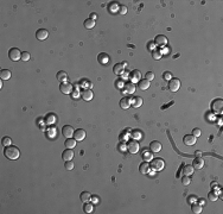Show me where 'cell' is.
<instances>
[{"label":"cell","instance_id":"obj_1","mask_svg":"<svg viewBox=\"0 0 223 214\" xmlns=\"http://www.w3.org/2000/svg\"><path fill=\"white\" fill-rule=\"evenodd\" d=\"M4 155L10 158V160H17L20 156V151L17 146L14 145H10V146H5V151H4Z\"/></svg>","mask_w":223,"mask_h":214},{"label":"cell","instance_id":"obj_2","mask_svg":"<svg viewBox=\"0 0 223 214\" xmlns=\"http://www.w3.org/2000/svg\"><path fill=\"white\" fill-rule=\"evenodd\" d=\"M9 57L12 61H19V60H21V52L18 48H12L9 51Z\"/></svg>","mask_w":223,"mask_h":214},{"label":"cell","instance_id":"obj_3","mask_svg":"<svg viewBox=\"0 0 223 214\" xmlns=\"http://www.w3.org/2000/svg\"><path fill=\"white\" fill-rule=\"evenodd\" d=\"M211 107H212V111L215 113H222V111H223V100L222 99L214 100Z\"/></svg>","mask_w":223,"mask_h":214},{"label":"cell","instance_id":"obj_4","mask_svg":"<svg viewBox=\"0 0 223 214\" xmlns=\"http://www.w3.org/2000/svg\"><path fill=\"white\" fill-rule=\"evenodd\" d=\"M164 165H165V163H164L163 160H160V158H156V160H153L152 163H151V168H152L153 170H156V171H159V170H162L164 168Z\"/></svg>","mask_w":223,"mask_h":214},{"label":"cell","instance_id":"obj_5","mask_svg":"<svg viewBox=\"0 0 223 214\" xmlns=\"http://www.w3.org/2000/svg\"><path fill=\"white\" fill-rule=\"evenodd\" d=\"M74 127L73 126H70V125H65V126H63L62 127V134L64 136L65 138H71L74 136Z\"/></svg>","mask_w":223,"mask_h":214},{"label":"cell","instance_id":"obj_6","mask_svg":"<svg viewBox=\"0 0 223 214\" xmlns=\"http://www.w3.org/2000/svg\"><path fill=\"white\" fill-rule=\"evenodd\" d=\"M169 88L171 92H177L180 88V81L178 78H171L169 81Z\"/></svg>","mask_w":223,"mask_h":214},{"label":"cell","instance_id":"obj_7","mask_svg":"<svg viewBox=\"0 0 223 214\" xmlns=\"http://www.w3.org/2000/svg\"><path fill=\"white\" fill-rule=\"evenodd\" d=\"M127 149H128V151L131 154H137L139 151V144L137 140H131L128 142V144H127Z\"/></svg>","mask_w":223,"mask_h":214},{"label":"cell","instance_id":"obj_8","mask_svg":"<svg viewBox=\"0 0 223 214\" xmlns=\"http://www.w3.org/2000/svg\"><path fill=\"white\" fill-rule=\"evenodd\" d=\"M59 89L63 94H70L73 92V85L69 83V82H62L61 86H59Z\"/></svg>","mask_w":223,"mask_h":214},{"label":"cell","instance_id":"obj_9","mask_svg":"<svg viewBox=\"0 0 223 214\" xmlns=\"http://www.w3.org/2000/svg\"><path fill=\"white\" fill-rule=\"evenodd\" d=\"M196 140L197 138L195 136H192V134H188V136H184V138H183V143H184L185 145H195L196 144Z\"/></svg>","mask_w":223,"mask_h":214},{"label":"cell","instance_id":"obj_10","mask_svg":"<svg viewBox=\"0 0 223 214\" xmlns=\"http://www.w3.org/2000/svg\"><path fill=\"white\" fill-rule=\"evenodd\" d=\"M47 36H49V32H47V30H45V29H39L36 32V38L39 39V41H45Z\"/></svg>","mask_w":223,"mask_h":214},{"label":"cell","instance_id":"obj_11","mask_svg":"<svg viewBox=\"0 0 223 214\" xmlns=\"http://www.w3.org/2000/svg\"><path fill=\"white\" fill-rule=\"evenodd\" d=\"M74 138L77 140V142H81L85 138V131L83 129H78V130H75L74 132Z\"/></svg>","mask_w":223,"mask_h":214},{"label":"cell","instance_id":"obj_12","mask_svg":"<svg viewBox=\"0 0 223 214\" xmlns=\"http://www.w3.org/2000/svg\"><path fill=\"white\" fill-rule=\"evenodd\" d=\"M62 158H63V161H71L74 158V151L71 149H67V150H64L63 151V154H62Z\"/></svg>","mask_w":223,"mask_h":214},{"label":"cell","instance_id":"obj_13","mask_svg":"<svg viewBox=\"0 0 223 214\" xmlns=\"http://www.w3.org/2000/svg\"><path fill=\"white\" fill-rule=\"evenodd\" d=\"M110 57H109V55L106 54V52H101L99 54V56H97V61L100 64H107V63L109 62Z\"/></svg>","mask_w":223,"mask_h":214},{"label":"cell","instance_id":"obj_14","mask_svg":"<svg viewBox=\"0 0 223 214\" xmlns=\"http://www.w3.org/2000/svg\"><path fill=\"white\" fill-rule=\"evenodd\" d=\"M124 88H125V93H127V94H133V93L135 92V86H134V83L131 82V81L125 82Z\"/></svg>","mask_w":223,"mask_h":214},{"label":"cell","instance_id":"obj_15","mask_svg":"<svg viewBox=\"0 0 223 214\" xmlns=\"http://www.w3.org/2000/svg\"><path fill=\"white\" fill-rule=\"evenodd\" d=\"M130 77H131V82H133V83H135V82H139L140 81V78H141V73L139 70H133L132 73H131V75H130Z\"/></svg>","mask_w":223,"mask_h":214},{"label":"cell","instance_id":"obj_16","mask_svg":"<svg viewBox=\"0 0 223 214\" xmlns=\"http://www.w3.org/2000/svg\"><path fill=\"white\" fill-rule=\"evenodd\" d=\"M192 166H194V169H197V170L202 169L204 166V160L202 157H196L194 163H192Z\"/></svg>","mask_w":223,"mask_h":214},{"label":"cell","instance_id":"obj_17","mask_svg":"<svg viewBox=\"0 0 223 214\" xmlns=\"http://www.w3.org/2000/svg\"><path fill=\"white\" fill-rule=\"evenodd\" d=\"M166 43H167V38H166L165 36H163V35L157 36L156 39H154V44H156V45H159V46H163V45H165Z\"/></svg>","mask_w":223,"mask_h":214},{"label":"cell","instance_id":"obj_18","mask_svg":"<svg viewBox=\"0 0 223 214\" xmlns=\"http://www.w3.org/2000/svg\"><path fill=\"white\" fill-rule=\"evenodd\" d=\"M82 98H83V100H85V101H90V100H93V98H94V93H93V91H91V89H84V91L82 92Z\"/></svg>","mask_w":223,"mask_h":214},{"label":"cell","instance_id":"obj_19","mask_svg":"<svg viewBox=\"0 0 223 214\" xmlns=\"http://www.w3.org/2000/svg\"><path fill=\"white\" fill-rule=\"evenodd\" d=\"M150 149H151V151H152V152H159L162 150V144L159 142H157V140H153L150 144Z\"/></svg>","mask_w":223,"mask_h":214},{"label":"cell","instance_id":"obj_20","mask_svg":"<svg viewBox=\"0 0 223 214\" xmlns=\"http://www.w3.org/2000/svg\"><path fill=\"white\" fill-rule=\"evenodd\" d=\"M113 71H114V74H116V75H122L124 71H125L124 64H121V63H116V64L113 67Z\"/></svg>","mask_w":223,"mask_h":214},{"label":"cell","instance_id":"obj_21","mask_svg":"<svg viewBox=\"0 0 223 214\" xmlns=\"http://www.w3.org/2000/svg\"><path fill=\"white\" fill-rule=\"evenodd\" d=\"M150 169H151V165H150L147 162L141 163V164H140V166H139V171H140V174H144V175L148 174Z\"/></svg>","mask_w":223,"mask_h":214},{"label":"cell","instance_id":"obj_22","mask_svg":"<svg viewBox=\"0 0 223 214\" xmlns=\"http://www.w3.org/2000/svg\"><path fill=\"white\" fill-rule=\"evenodd\" d=\"M131 99L130 98H122L120 100V107L124 108V109H127V108H130L131 107Z\"/></svg>","mask_w":223,"mask_h":214},{"label":"cell","instance_id":"obj_23","mask_svg":"<svg viewBox=\"0 0 223 214\" xmlns=\"http://www.w3.org/2000/svg\"><path fill=\"white\" fill-rule=\"evenodd\" d=\"M131 104H132V107H135L138 108L142 105V99L140 97H134L132 100H131Z\"/></svg>","mask_w":223,"mask_h":214},{"label":"cell","instance_id":"obj_24","mask_svg":"<svg viewBox=\"0 0 223 214\" xmlns=\"http://www.w3.org/2000/svg\"><path fill=\"white\" fill-rule=\"evenodd\" d=\"M194 166L192 165H184L183 166V174H184L185 176H191L194 174Z\"/></svg>","mask_w":223,"mask_h":214},{"label":"cell","instance_id":"obj_25","mask_svg":"<svg viewBox=\"0 0 223 214\" xmlns=\"http://www.w3.org/2000/svg\"><path fill=\"white\" fill-rule=\"evenodd\" d=\"M138 85H139V88L141 91H146L147 88H150V81L146 80V78H142V80H140L138 82Z\"/></svg>","mask_w":223,"mask_h":214},{"label":"cell","instance_id":"obj_26","mask_svg":"<svg viewBox=\"0 0 223 214\" xmlns=\"http://www.w3.org/2000/svg\"><path fill=\"white\" fill-rule=\"evenodd\" d=\"M76 139L75 138H67L65 143H64V145L67 146V149H74L76 146Z\"/></svg>","mask_w":223,"mask_h":214},{"label":"cell","instance_id":"obj_27","mask_svg":"<svg viewBox=\"0 0 223 214\" xmlns=\"http://www.w3.org/2000/svg\"><path fill=\"white\" fill-rule=\"evenodd\" d=\"M0 78L1 80H9V78H11V71L9 69H3L0 71Z\"/></svg>","mask_w":223,"mask_h":214},{"label":"cell","instance_id":"obj_28","mask_svg":"<svg viewBox=\"0 0 223 214\" xmlns=\"http://www.w3.org/2000/svg\"><path fill=\"white\" fill-rule=\"evenodd\" d=\"M56 77H57V80L61 81V83H62V82H67V77H68V75H67L65 71L61 70V71H58V73H57Z\"/></svg>","mask_w":223,"mask_h":214},{"label":"cell","instance_id":"obj_29","mask_svg":"<svg viewBox=\"0 0 223 214\" xmlns=\"http://www.w3.org/2000/svg\"><path fill=\"white\" fill-rule=\"evenodd\" d=\"M79 199H81L82 202H88L90 199H91V194L89 192H83L79 195Z\"/></svg>","mask_w":223,"mask_h":214},{"label":"cell","instance_id":"obj_30","mask_svg":"<svg viewBox=\"0 0 223 214\" xmlns=\"http://www.w3.org/2000/svg\"><path fill=\"white\" fill-rule=\"evenodd\" d=\"M191 211H192V213H195V214H200L202 212V206L200 203L195 202V203H192V206H191Z\"/></svg>","mask_w":223,"mask_h":214},{"label":"cell","instance_id":"obj_31","mask_svg":"<svg viewBox=\"0 0 223 214\" xmlns=\"http://www.w3.org/2000/svg\"><path fill=\"white\" fill-rule=\"evenodd\" d=\"M94 26H95V20H93L90 18L84 20V28L85 29H93Z\"/></svg>","mask_w":223,"mask_h":214},{"label":"cell","instance_id":"obj_32","mask_svg":"<svg viewBox=\"0 0 223 214\" xmlns=\"http://www.w3.org/2000/svg\"><path fill=\"white\" fill-rule=\"evenodd\" d=\"M83 211L85 213H93L94 212V206L91 203H89V202H85L84 206H83Z\"/></svg>","mask_w":223,"mask_h":214},{"label":"cell","instance_id":"obj_33","mask_svg":"<svg viewBox=\"0 0 223 214\" xmlns=\"http://www.w3.org/2000/svg\"><path fill=\"white\" fill-rule=\"evenodd\" d=\"M162 56H163V54H162V51L159 49H153L152 50V57L154 60H160Z\"/></svg>","mask_w":223,"mask_h":214},{"label":"cell","instance_id":"obj_34","mask_svg":"<svg viewBox=\"0 0 223 214\" xmlns=\"http://www.w3.org/2000/svg\"><path fill=\"white\" fill-rule=\"evenodd\" d=\"M132 137H133L134 139H141V138H142V132L139 131V130H134V131L132 132Z\"/></svg>","mask_w":223,"mask_h":214},{"label":"cell","instance_id":"obj_35","mask_svg":"<svg viewBox=\"0 0 223 214\" xmlns=\"http://www.w3.org/2000/svg\"><path fill=\"white\" fill-rule=\"evenodd\" d=\"M1 144L4 146H10V145H12V140H11L10 137H4L3 140H1Z\"/></svg>","mask_w":223,"mask_h":214},{"label":"cell","instance_id":"obj_36","mask_svg":"<svg viewBox=\"0 0 223 214\" xmlns=\"http://www.w3.org/2000/svg\"><path fill=\"white\" fill-rule=\"evenodd\" d=\"M217 193H215V192H210L209 193V195H208V199L210 200V201H216L217 200Z\"/></svg>","mask_w":223,"mask_h":214},{"label":"cell","instance_id":"obj_37","mask_svg":"<svg viewBox=\"0 0 223 214\" xmlns=\"http://www.w3.org/2000/svg\"><path fill=\"white\" fill-rule=\"evenodd\" d=\"M30 58H31V56H30V54H29V52H26V51L21 52V61H24V62H27Z\"/></svg>","mask_w":223,"mask_h":214},{"label":"cell","instance_id":"obj_38","mask_svg":"<svg viewBox=\"0 0 223 214\" xmlns=\"http://www.w3.org/2000/svg\"><path fill=\"white\" fill-rule=\"evenodd\" d=\"M55 120H56V115H53V114H49L46 117V119H45V121L47 124H52Z\"/></svg>","mask_w":223,"mask_h":214},{"label":"cell","instance_id":"obj_39","mask_svg":"<svg viewBox=\"0 0 223 214\" xmlns=\"http://www.w3.org/2000/svg\"><path fill=\"white\" fill-rule=\"evenodd\" d=\"M163 78L165 81H170L171 78H173V77H172V74L170 73V71H165V73L163 74Z\"/></svg>","mask_w":223,"mask_h":214},{"label":"cell","instance_id":"obj_40","mask_svg":"<svg viewBox=\"0 0 223 214\" xmlns=\"http://www.w3.org/2000/svg\"><path fill=\"white\" fill-rule=\"evenodd\" d=\"M182 183L184 184V186H189V184L191 183V178H190V176H185V175H184V177L182 178Z\"/></svg>","mask_w":223,"mask_h":214},{"label":"cell","instance_id":"obj_41","mask_svg":"<svg viewBox=\"0 0 223 214\" xmlns=\"http://www.w3.org/2000/svg\"><path fill=\"white\" fill-rule=\"evenodd\" d=\"M108 9H109V11H110V12H114V11L119 10V5H118L116 3H112V4L108 6Z\"/></svg>","mask_w":223,"mask_h":214},{"label":"cell","instance_id":"obj_42","mask_svg":"<svg viewBox=\"0 0 223 214\" xmlns=\"http://www.w3.org/2000/svg\"><path fill=\"white\" fill-rule=\"evenodd\" d=\"M142 157H144V160H145V162H148V161H151V160H152V158H153V155L152 154H151V152H144V156H142Z\"/></svg>","mask_w":223,"mask_h":214},{"label":"cell","instance_id":"obj_43","mask_svg":"<svg viewBox=\"0 0 223 214\" xmlns=\"http://www.w3.org/2000/svg\"><path fill=\"white\" fill-rule=\"evenodd\" d=\"M145 78H146V80H148V81L151 82V81H152L153 78H154V73H153V71H147V73H146V76H145Z\"/></svg>","mask_w":223,"mask_h":214},{"label":"cell","instance_id":"obj_44","mask_svg":"<svg viewBox=\"0 0 223 214\" xmlns=\"http://www.w3.org/2000/svg\"><path fill=\"white\" fill-rule=\"evenodd\" d=\"M65 169L67 170H73L74 169V162L73 161H67L65 162Z\"/></svg>","mask_w":223,"mask_h":214},{"label":"cell","instance_id":"obj_45","mask_svg":"<svg viewBox=\"0 0 223 214\" xmlns=\"http://www.w3.org/2000/svg\"><path fill=\"white\" fill-rule=\"evenodd\" d=\"M119 13H120V14H126L127 13V6H125V5L119 6Z\"/></svg>","mask_w":223,"mask_h":214},{"label":"cell","instance_id":"obj_46","mask_svg":"<svg viewBox=\"0 0 223 214\" xmlns=\"http://www.w3.org/2000/svg\"><path fill=\"white\" fill-rule=\"evenodd\" d=\"M188 202H189V203H191V205L195 203V202H197V197H196V196H194V195H190V196L188 197Z\"/></svg>","mask_w":223,"mask_h":214},{"label":"cell","instance_id":"obj_47","mask_svg":"<svg viewBox=\"0 0 223 214\" xmlns=\"http://www.w3.org/2000/svg\"><path fill=\"white\" fill-rule=\"evenodd\" d=\"M202 134V132H201V130L200 129H194V131H192V136H195L196 138H198Z\"/></svg>","mask_w":223,"mask_h":214},{"label":"cell","instance_id":"obj_48","mask_svg":"<svg viewBox=\"0 0 223 214\" xmlns=\"http://www.w3.org/2000/svg\"><path fill=\"white\" fill-rule=\"evenodd\" d=\"M90 200L93 201V203H99V197L97 196H91Z\"/></svg>","mask_w":223,"mask_h":214},{"label":"cell","instance_id":"obj_49","mask_svg":"<svg viewBox=\"0 0 223 214\" xmlns=\"http://www.w3.org/2000/svg\"><path fill=\"white\" fill-rule=\"evenodd\" d=\"M90 19L96 20V19H97V14H96V13H91V14H90Z\"/></svg>","mask_w":223,"mask_h":214},{"label":"cell","instance_id":"obj_50","mask_svg":"<svg viewBox=\"0 0 223 214\" xmlns=\"http://www.w3.org/2000/svg\"><path fill=\"white\" fill-rule=\"evenodd\" d=\"M160 51H162V54H167V52L170 51V49H167V48H164V49L160 50Z\"/></svg>","mask_w":223,"mask_h":214},{"label":"cell","instance_id":"obj_51","mask_svg":"<svg viewBox=\"0 0 223 214\" xmlns=\"http://www.w3.org/2000/svg\"><path fill=\"white\" fill-rule=\"evenodd\" d=\"M195 156H196V157H202V152H201V151H196V152H195Z\"/></svg>","mask_w":223,"mask_h":214},{"label":"cell","instance_id":"obj_52","mask_svg":"<svg viewBox=\"0 0 223 214\" xmlns=\"http://www.w3.org/2000/svg\"><path fill=\"white\" fill-rule=\"evenodd\" d=\"M198 203H200L201 206H203V205H205V200L204 199H200V202H198Z\"/></svg>","mask_w":223,"mask_h":214},{"label":"cell","instance_id":"obj_53","mask_svg":"<svg viewBox=\"0 0 223 214\" xmlns=\"http://www.w3.org/2000/svg\"><path fill=\"white\" fill-rule=\"evenodd\" d=\"M147 46H148V49H152V50H153V46H154V43H150V44H148Z\"/></svg>","mask_w":223,"mask_h":214}]
</instances>
